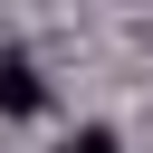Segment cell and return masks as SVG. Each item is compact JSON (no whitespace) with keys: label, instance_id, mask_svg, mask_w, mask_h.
I'll use <instances>...</instances> for the list:
<instances>
[{"label":"cell","instance_id":"1","mask_svg":"<svg viewBox=\"0 0 153 153\" xmlns=\"http://www.w3.org/2000/svg\"><path fill=\"white\" fill-rule=\"evenodd\" d=\"M0 115H48V76L29 57H0Z\"/></svg>","mask_w":153,"mask_h":153},{"label":"cell","instance_id":"2","mask_svg":"<svg viewBox=\"0 0 153 153\" xmlns=\"http://www.w3.org/2000/svg\"><path fill=\"white\" fill-rule=\"evenodd\" d=\"M57 153H124V143H115V124H76V134H67Z\"/></svg>","mask_w":153,"mask_h":153}]
</instances>
